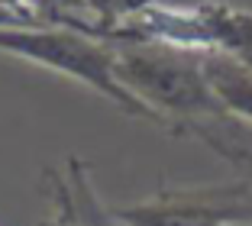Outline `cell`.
Masks as SVG:
<instances>
[{
    "mask_svg": "<svg viewBox=\"0 0 252 226\" xmlns=\"http://www.w3.org/2000/svg\"><path fill=\"white\" fill-rule=\"evenodd\" d=\"M113 71L120 84L133 97H139L152 113L162 117L165 126L188 120L220 117V107L207 74L204 52H188L162 42H110Z\"/></svg>",
    "mask_w": 252,
    "mask_h": 226,
    "instance_id": "cell-1",
    "label": "cell"
},
{
    "mask_svg": "<svg viewBox=\"0 0 252 226\" xmlns=\"http://www.w3.org/2000/svg\"><path fill=\"white\" fill-rule=\"evenodd\" d=\"M0 52L59 71L71 81H81L94 94L107 97L136 120L162 123L158 113H152L139 97H133L120 84L113 71V45L107 39L68 30V26H0Z\"/></svg>",
    "mask_w": 252,
    "mask_h": 226,
    "instance_id": "cell-2",
    "label": "cell"
},
{
    "mask_svg": "<svg viewBox=\"0 0 252 226\" xmlns=\"http://www.w3.org/2000/svg\"><path fill=\"white\" fill-rule=\"evenodd\" d=\"M123 226H249L252 181L162 191L133 207H113Z\"/></svg>",
    "mask_w": 252,
    "mask_h": 226,
    "instance_id": "cell-3",
    "label": "cell"
},
{
    "mask_svg": "<svg viewBox=\"0 0 252 226\" xmlns=\"http://www.w3.org/2000/svg\"><path fill=\"white\" fill-rule=\"evenodd\" d=\"M204 74L220 107L252 126V68L220 52H204Z\"/></svg>",
    "mask_w": 252,
    "mask_h": 226,
    "instance_id": "cell-4",
    "label": "cell"
},
{
    "mask_svg": "<svg viewBox=\"0 0 252 226\" xmlns=\"http://www.w3.org/2000/svg\"><path fill=\"white\" fill-rule=\"evenodd\" d=\"M152 3H171V0H84L88 13L94 16V36L107 39L120 23H126L133 13L152 7Z\"/></svg>",
    "mask_w": 252,
    "mask_h": 226,
    "instance_id": "cell-5",
    "label": "cell"
},
{
    "mask_svg": "<svg viewBox=\"0 0 252 226\" xmlns=\"http://www.w3.org/2000/svg\"><path fill=\"white\" fill-rule=\"evenodd\" d=\"M42 226H65V223H59V220H55V223H42Z\"/></svg>",
    "mask_w": 252,
    "mask_h": 226,
    "instance_id": "cell-6",
    "label": "cell"
}]
</instances>
